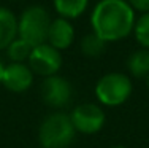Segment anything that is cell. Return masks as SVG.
<instances>
[{
  "instance_id": "cell-1",
  "label": "cell",
  "mask_w": 149,
  "mask_h": 148,
  "mask_svg": "<svg viewBox=\"0 0 149 148\" xmlns=\"http://www.w3.org/2000/svg\"><path fill=\"white\" fill-rule=\"evenodd\" d=\"M136 11L127 0H98L91 11L92 32L106 43L120 41L133 34Z\"/></svg>"
},
{
  "instance_id": "cell-2",
  "label": "cell",
  "mask_w": 149,
  "mask_h": 148,
  "mask_svg": "<svg viewBox=\"0 0 149 148\" xmlns=\"http://www.w3.org/2000/svg\"><path fill=\"white\" fill-rule=\"evenodd\" d=\"M76 134L68 115L63 112H52L40 123L38 143L41 148H70Z\"/></svg>"
},
{
  "instance_id": "cell-3",
  "label": "cell",
  "mask_w": 149,
  "mask_h": 148,
  "mask_svg": "<svg viewBox=\"0 0 149 148\" xmlns=\"http://www.w3.org/2000/svg\"><path fill=\"white\" fill-rule=\"evenodd\" d=\"M52 18L43 5H30L17 18V37L29 41L32 46L48 41Z\"/></svg>"
},
{
  "instance_id": "cell-4",
  "label": "cell",
  "mask_w": 149,
  "mask_h": 148,
  "mask_svg": "<svg viewBox=\"0 0 149 148\" xmlns=\"http://www.w3.org/2000/svg\"><path fill=\"white\" fill-rule=\"evenodd\" d=\"M132 80L124 72H108L98 78L94 93L97 100L105 107H119L132 96Z\"/></svg>"
},
{
  "instance_id": "cell-5",
  "label": "cell",
  "mask_w": 149,
  "mask_h": 148,
  "mask_svg": "<svg viewBox=\"0 0 149 148\" xmlns=\"http://www.w3.org/2000/svg\"><path fill=\"white\" fill-rule=\"evenodd\" d=\"M76 132L84 134V135H94L103 129L106 123V115L103 108L98 104L92 102H84L79 104L68 113Z\"/></svg>"
},
{
  "instance_id": "cell-6",
  "label": "cell",
  "mask_w": 149,
  "mask_h": 148,
  "mask_svg": "<svg viewBox=\"0 0 149 148\" xmlns=\"http://www.w3.org/2000/svg\"><path fill=\"white\" fill-rule=\"evenodd\" d=\"M62 51L51 46L48 41L33 46L32 54L27 61V65L32 69V72L38 76H43V78L57 75L59 70L62 69Z\"/></svg>"
},
{
  "instance_id": "cell-7",
  "label": "cell",
  "mask_w": 149,
  "mask_h": 148,
  "mask_svg": "<svg viewBox=\"0 0 149 148\" xmlns=\"http://www.w3.org/2000/svg\"><path fill=\"white\" fill-rule=\"evenodd\" d=\"M41 100L51 108H65L73 99V86L65 76L52 75L43 80L40 88Z\"/></svg>"
},
{
  "instance_id": "cell-8",
  "label": "cell",
  "mask_w": 149,
  "mask_h": 148,
  "mask_svg": "<svg viewBox=\"0 0 149 148\" xmlns=\"http://www.w3.org/2000/svg\"><path fill=\"white\" fill-rule=\"evenodd\" d=\"M33 78H35V73L32 72V69L27 64L10 62L3 69L2 86L15 94H21L32 88Z\"/></svg>"
},
{
  "instance_id": "cell-9",
  "label": "cell",
  "mask_w": 149,
  "mask_h": 148,
  "mask_svg": "<svg viewBox=\"0 0 149 148\" xmlns=\"http://www.w3.org/2000/svg\"><path fill=\"white\" fill-rule=\"evenodd\" d=\"M74 41V26L65 18L52 19L48 32V43L59 51L68 49Z\"/></svg>"
},
{
  "instance_id": "cell-10",
  "label": "cell",
  "mask_w": 149,
  "mask_h": 148,
  "mask_svg": "<svg viewBox=\"0 0 149 148\" xmlns=\"http://www.w3.org/2000/svg\"><path fill=\"white\" fill-rule=\"evenodd\" d=\"M16 37H17L16 15L6 6H0V51H5Z\"/></svg>"
},
{
  "instance_id": "cell-11",
  "label": "cell",
  "mask_w": 149,
  "mask_h": 148,
  "mask_svg": "<svg viewBox=\"0 0 149 148\" xmlns=\"http://www.w3.org/2000/svg\"><path fill=\"white\" fill-rule=\"evenodd\" d=\"M52 6L60 18L73 21L86 13L89 0H52Z\"/></svg>"
},
{
  "instance_id": "cell-12",
  "label": "cell",
  "mask_w": 149,
  "mask_h": 148,
  "mask_svg": "<svg viewBox=\"0 0 149 148\" xmlns=\"http://www.w3.org/2000/svg\"><path fill=\"white\" fill-rule=\"evenodd\" d=\"M127 70L135 78H146L149 75V49L140 48L135 49L127 58Z\"/></svg>"
},
{
  "instance_id": "cell-13",
  "label": "cell",
  "mask_w": 149,
  "mask_h": 148,
  "mask_svg": "<svg viewBox=\"0 0 149 148\" xmlns=\"http://www.w3.org/2000/svg\"><path fill=\"white\" fill-rule=\"evenodd\" d=\"M32 49L33 46L29 43V41L22 40V38L16 37L11 43L8 45V48L5 49L6 58L10 59V62H19V64H26L29 61Z\"/></svg>"
},
{
  "instance_id": "cell-14",
  "label": "cell",
  "mask_w": 149,
  "mask_h": 148,
  "mask_svg": "<svg viewBox=\"0 0 149 148\" xmlns=\"http://www.w3.org/2000/svg\"><path fill=\"white\" fill-rule=\"evenodd\" d=\"M79 49H81V53H83V56L95 59V58H100V56L105 53L106 41H103L98 35H95L91 30L89 34H86L83 38H81Z\"/></svg>"
},
{
  "instance_id": "cell-15",
  "label": "cell",
  "mask_w": 149,
  "mask_h": 148,
  "mask_svg": "<svg viewBox=\"0 0 149 148\" xmlns=\"http://www.w3.org/2000/svg\"><path fill=\"white\" fill-rule=\"evenodd\" d=\"M133 37L141 48L149 49V11L141 13V16L135 21Z\"/></svg>"
},
{
  "instance_id": "cell-16",
  "label": "cell",
  "mask_w": 149,
  "mask_h": 148,
  "mask_svg": "<svg viewBox=\"0 0 149 148\" xmlns=\"http://www.w3.org/2000/svg\"><path fill=\"white\" fill-rule=\"evenodd\" d=\"M132 5V8L138 13H146L149 11V0H127Z\"/></svg>"
},
{
  "instance_id": "cell-17",
  "label": "cell",
  "mask_w": 149,
  "mask_h": 148,
  "mask_svg": "<svg viewBox=\"0 0 149 148\" xmlns=\"http://www.w3.org/2000/svg\"><path fill=\"white\" fill-rule=\"evenodd\" d=\"M3 69H5V64L2 62V59H0V84H2V75H3Z\"/></svg>"
},
{
  "instance_id": "cell-18",
  "label": "cell",
  "mask_w": 149,
  "mask_h": 148,
  "mask_svg": "<svg viewBox=\"0 0 149 148\" xmlns=\"http://www.w3.org/2000/svg\"><path fill=\"white\" fill-rule=\"evenodd\" d=\"M144 80H146V88L149 89V75H148V76H146V78H144Z\"/></svg>"
},
{
  "instance_id": "cell-19",
  "label": "cell",
  "mask_w": 149,
  "mask_h": 148,
  "mask_svg": "<svg viewBox=\"0 0 149 148\" xmlns=\"http://www.w3.org/2000/svg\"><path fill=\"white\" fill-rule=\"evenodd\" d=\"M111 148H125L124 145H114V147H111Z\"/></svg>"
},
{
  "instance_id": "cell-20",
  "label": "cell",
  "mask_w": 149,
  "mask_h": 148,
  "mask_svg": "<svg viewBox=\"0 0 149 148\" xmlns=\"http://www.w3.org/2000/svg\"><path fill=\"white\" fill-rule=\"evenodd\" d=\"M13 2H17V0H13Z\"/></svg>"
}]
</instances>
